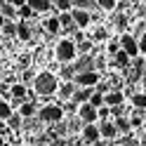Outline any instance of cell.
<instances>
[{
    "label": "cell",
    "instance_id": "18",
    "mask_svg": "<svg viewBox=\"0 0 146 146\" xmlns=\"http://www.w3.org/2000/svg\"><path fill=\"white\" fill-rule=\"evenodd\" d=\"M0 14H3V19L7 21V19H14L17 17V10L12 5H7V3H0Z\"/></svg>",
    "mask_w": 146,
    "mask_h": 146
},
{
    "label": "cell",
    "instance_id": "33",
    "mask_svg": "<svg viewBox=\"0 0 146 146\" xmlns=\"http://www.w3.org/2000/svg\"><path fill=\"white\" fill-rule=\"evenodd\" d=\"M3 33H5V35H17V24L5 21V24H3Z\"/></svg>",
    "mask_w": 146,
    "mask_h": 146
},
{
    "label": "cell",
    "instance_id": "41",
    "mask_svg": "<svg viewBox=\"0 0 146 146\" xmlns=\"http://www.w3.org/2000/svg\"><path fill=\"white\" fill-rule=\"evenodd\" d=\"M73 73H76L73 66H66V68H64V78H73Z\"/></svg>",
    "mask_w": 146,
    "mask_h": 146
},
{
    "label": "cell",
    "instance_id": "23",
    "mask_svg": "<svg viewBox=\"0 0 146 146\" xmlns=\"http://www.w3.org/2000/svg\"><path fill=\"white\" fill-rule=\"evenodd\" d=\"M132 104H134V108H141V111H144V108H146V94L144 92H134L132 94Z\"/></svg>",
    "mask_w": 146,
    "mask_h": 146
},
{
    "label": "cell",
    "instance_id": "45",
    "mask_svg": "<svg viewBox=\"0 0 146 146\" xmlns=\"http://www.w3.org/2000/svg\"><path fill=\"white\" fill-rule=\"evenodd\" d=\"M73 146H85V144H83V141H76V144H73Z\"/></svg>",
    "mask_w": 146,
    "mask_h": 146
},
{
    "label": "cell",
    "instance_id": "6",
    "mask_svg": "<svg viewBox=\"0 0 146 146\" xmlns=\"http://www.w3.org/2000/svg\"><path fill=\"white\" fill-rule=\"evenodd\" d=\"M71 19H73V26H78V31H80V29H87V26H90L92 14H90L87 10H73L71 12Z\"/></svg>",
    "mask_w": 146,
    "mask_h": 146
},
{
    "label": "cell",
    "instance_id": "27",
    "mask_svg": "<svg viewBox=\"0 0 146 146\" xmlns=\"http://www.w3.org/2000/svg\"><path fill=\"white\" fill-rule=\"evenodd\" d=\"M113 26H115L118 31H125V29H127V17H125V14H115V17H113Z\"/></svg>",
    "mask_w": 146,
    "mask_h": 146
},
{
    "label": "cell",
    "instance_id": "39",
    "mask_svg": "<svg viewBox=\"0 0 146 146\" xmlns=\"http://www.w3.org/2000/svg\"><path fill=\"white\" fill-rule=\"evenodd\" d=\"M33 78H35V73H33V71H26V73H24V83H21V85L26 87V85H29V83H31Z\"/></svg>",
    "mask_w": 146,
    "mask_h": 146
},
{
    "label": "cell",
    "instance_id": "43",
    "mask_svg": "<svg viewBox=\"0 0 146 146\" xmlns=\"http://www.w3.org/2000/svg\"><path fill=\"white\" fill-rule=\"evenodd\" d=\"M3 24H5V19H3V14H0V29H3Z\"/></svg>",
    "mask_w": 146,
    "mask_h": 146
},
{
    "label": "cell",
    "instance_id": "20",
    "mask_svg": "<svg viewBox=\"0 0 146 146\" xmlns=\"http://www.w3.org/2000/svg\"><path fill=\"white\" fill-rule=\"evenodd\" d=\"M45 29H47V33H59L61 31V26H59V19H57V17H50V19L47 21H45Z\"/></svg>",
    "mask_w": 146,
    "mask_h": 146
},
{
    "label": "cell",
    "instance_id": "46",
    "mask_svg": "<svg viewBox=\"0 0 146 146\" xmlns=\"http://www.w3.org/2000/svg\"><path fill=\"white\" fill-rule=\"evenodd\" d=\"M0 92H3V87H0Z\"/></svg>",
    "mask_w": 146,
    "mask_h": 146
},
{
    "label": "cell",
    "instance_id": "17",
    "mask_svg": "<svg viewBox=\"0 0 146 146\" xmlns=\"http://www.w3.org/2000/svg\"><path fill=\"white\" fill-rule=\"evenodd\" d=\"M57 19H59V26L64 31H71L73 29V19H71V12H61V14H57Z\"/></svg>",
    "mask_w": 146,
    "mask_h": 146
},
{
    "label": "cell",
    "instance_id": "26",
    "mask_svg": "<svg viewBox=\"0 0 146 146\" xmlns=\"http://www.w3.org/2000/svg\"><path fill=\"white\" fill-rule=\"evenodd\" d=\"M17 17H21V21H26V19H31L33 17V10L29 5H21V7H17Z\"/></svg>",
    "mask_w": 146,
    "mask_h": 146
},
{
    "label": "cell",
    "instance_id": "38",
    "mask_svg": "<svg viewBox=\"0 0 146 146\" xmlns=\"http://www.w3.org/2000/svg\"><path fill=\"white\" fill-rule=\"evenodd\" d=\"M50 146H68V141L64 139V137H54V139L50 141Z\"/></svg>",
    "mask_w": 146,
    "mask_h": 146
},
{
    "label": "cell",
    "instance_id": "9",
    "mask_svg": "<svg viewBox=\"0 0 146 146\" xmlns=\"http://www.w3.org/2000/svg\"><path fill=\"white\" fill-rule=\"evenodd\" d=\"M99 139V125L92 123V125H85L83 127V141L85 144H94Z\"/></svg>",
    "mask_w": 146,
    "mask_h": 146
},
{
    "label": "cell",
    "instance_id": "31",
    "mask_svg": "<svg viewBox=\"0 0 146 146\" xmlns=\"http://www.w3.org/2000/svg\"><path fill=\"white\" fill-rule=\"evenodd\" d=\"M106 52L111 54V57H115V54L120 52V42H118V40H108V45H106Z\"/></svg>",
    "mask_w": 146,
    "mask_h": 146
},
{
    "label": "cell",
    "instance_id": "42",
    "mask_svg": "<svg viewBox=\"0 0 146 146\" xmlns=\"http://www.w3.org/2000/svg\"><path fill=\"white\" fill-rule=\"evenodd\" d=\"M141 87H144V94H146V73L141 76Z\"/></svg>",
    "mask_w": 146,
    "mask_h": 146
},
{
    "label": "cell",
    "instance_id": "8",
    "mask_svg": "<svg viewBox=\"0 0 146 146\" xmlns=\"http://www.w3.org/2000/svg\"><path fill=\"white\" fill-rule=\"evenodd\" d=\"M123 102H125V94H123V92L111 90V92L104 94V106H106V108H118V106H123Z\"/></svg>",
    "mask_w": 146,
    "mask_h": 146
},
{
    "label": "cell",
    "instance_id": "22",
    "mask_svg": "<svg viewBox=\"0 0 146 146\" xmlns=\"http://www.w3.org/2000/svg\"><path fill=\"white\" fill-rule=\"evenodd\" d=\"M10 92H12L14 99H21V102H24V97H26V87H24L21 83H14V85L10 87Z\"/></svg>",
    "mask_w": 146,
    "mask_h": 146
},
{
    "label": "cell",
    "instance_id": "16",
    "mask_svg": "<svg viewBox=\"0 0 146 146\" xmlns=\"http://www.w3.org/2000/svg\"><path fill=\"white\" fill-rule=\"evenodd\" d=\"M113 127H115V132H123V134H125V132H130V130H132V125H130V118H123V115H120V118H115Z\"/></svg>",
    "mask_w": 146,
    "mask_h": 146
},
{
    "label": "cell",
    "instance_id": "34",
    "mask_svg": "<svg viewBox=\"0 0 146 146\" xmlns=\"http://www.w3.org/2000/svg\"><path fill=\"white\" fill-rule=\"evenodd\" d=\"M108 115H111V108H106V106H102V108H97V120H108Z\"/></svg>",
    "mask_w": 146,
    "mask_h": 146
},
{
    "label": "cell",
    "instance_id": "37",
    "mask_svg": "<svg viewBox=\"0 0 146 146\" xmlns=\"http://www.w3.org/2000/svg\"><path fill=\"white\" fill-rule=\"evenodd\" d=\"M137 45H139V52H144V54H146V31L139 35V38H137Z\"/></svg>",
    "mask_w": 146,
    "mask_h": 146
},
{
    "label": "cell",
    "instance_id": "44",
    "mask_svg": "<svg viewBox=\"0 0 146 146\" xmlns=\"http://www.w3.org/2000/svg\"><path fill=\"white\" fill-rule=\"evenodd\" d=\"M0 146H5V139H3V134H0Z\"/></svg>",
    "mask_w": 146,
    "mask_h": 146
},
{
    "label": "cell",
    "instance_id": "30",
    "mask_svg": "<svg viewBox=\"0 0 146 146\" xmlns=\"http://www.w3.org/2000/svg\"><path fill=\"white\" fill-rule=\"evenodd\" d=\"M54 7H57L59 14H61V12H68L73 5H71V0H54Z\"/></svg>",
    "mask_w": 146,
    "mask_h": 146
},
{
    "label": "cell",
    "instance_id": "15",
    "mask_svg": "<svg viewBox=\"0 0 146 146\" xmlns=\"http://www.w3.org/2000/svg\"><path fill=\"white\" fill-rule=\"evenodd\" d=\"M130 61H132V59H130V57H127V54L120 50V52H118L115 57H113V66H115V68H127V66H130Z\"/></svg>",
    "mask_w": 146,
    "mask_h": 146
},
{
    "label": "cell",
    "instance_id": "19",
    "mask_svg": "<svg viewBox=\"0 0 146 146\" xmlns=\"http://www.w3.org/2000/svg\"><path fill=\"white\" fill-rule=\"evenodd\" d=\"M17 35H19L21 40H31V29L26 26V21H19V24H17Z\"/></svg>",
    "mask_w": 146,
    "mask_h": 146
},
{
    "label": "cell",
    "instance_id": "24",
    "mask_svg": "<svg viewBox=\"0 0 146 146\" xmlns=\"http://www.w3.org/2000/svg\"><path fill=\"white\" fill-rule=\"evenodd\" d=\"M10 115H12V106H10V102H3V99H0V120H7Z\"/></svg>",
    "mask_w": 146,
    "mask_h": 146
},
{
    "label": "cell",
    "instance_id": "21",
    "mask_svg": "<svg viewBox=\"0 0 146 146\" xmlns=\"http://www.w3.org/2000/svg\"><path fill=\"white\" fill-rule=\"evenodd\" d=\"M87 104L92 106L94 111H97V108H102V106H104V94H102V92H92V97H90Z\"/></svg>",
    "mask_w": 146,
    "mask_h": 146
},
{
    "label": "cell",
    "instance_id": "10",
    "mask_svg": "<svg viewBox=\"0 0 146 146\" xmlns=\"http://www.w3.org/2000/svg\"><path fill=\"white\" fill-rule=\"evenodd\" d=\"M78 115H80V120H85L87 125H92L94 120H97V111L90 104H80V108H78Z\"/></svg>",
    "mask_w": 146,
    "mask_h": 146
},
{
    "label": "cell",
    "instance_id": "5",
    "mask_svg": "<svg viewBox=\"0 0 146 146\" xmlns=\"http://www.w3.org/2000/svg\"><path fill=\"white\" fill-rule=\"evenodd\" d=\"M118 42H120V50H123L130 59H137V57H139V45H137V38H134L132 33H123V38L118 40Z\"/></svg>",
    "mask_w": 146,
    "mask_h": 146
},
{
    "label": "cell",
    "instance_id": "1",
    "mask_svg": "<svg viewBox=\"0 0 146 146\" xmlns=\"http://www.w3.org/2000/svg\"><path fill=\"white\" fill-rule=\"evenodd\" d=\"M57 87H59L57 76L50 73V71H42V73H38V76L33 78V90L40 97H52L54 92H57Z\"/></svg>",
    "mask_w": 146,
    "mask_h": 146
},
{
    "label": "cell",
    "instance_id": "35",
    "mask_svg": "<svg viewBox=\"0 0 146 146\" xmlns=\"http://www.w3.org/2000/svg\"><path fill=\"white\" fill-rule=\"evenodd\" d=\"M71 5H78L76 10H85V7L94 5V0H71Z\"/></svg>",
    "mask_w": 146,
    "mask_h": 146
},
{
    "label": "cell",
    "instance_id": "28",
    "mask_svg": "<svg viewBox=\"0 0 146 146\" xmlns=\"http://www.w3.org/2000/svg\"><path fill=\"white\" fill-rule=\"evenodd\" d=\"M90 50H92V40H83V42L76 45V54H83V57H85Z\"/></svg>",
    "mask_w": 146,
    "mask_h": 146
},
{
    "label": "cell",
    "instance_id": "29",
    "mask_svg": "<svg viewBox=\"0 0 146 146\" xmlns=\"http://www.w3.org/2000/svg\"><path fill=\"white\" fill-rule=\"evenodd\" d=\"M7 125H10L12 130H19V127H21V115L19 113H12L10 118H7Z\"/></svg>",
    "mask_w": 146,
    "mask_h": 146
},
{
    "label": "cell",
    "instance_id": "2",
    "mask_svg": "<svg viewBox=\"0 0 146 146\" xmlns=\"http://www.w3.org/2000/svg\"><path fill=\"white\" fill-rule=\"evenodd\" d=\"M54 57H57L59 61H64V64L73 61L78 57V54H76V42H73V40H59V45L54 47Z\"/></svg>",
    "mask_w": 146,
    "mask_h": 146
},
{
    "label": "cell",
    "instance_id": "7",
    "mask_svg": "<svg viewBox=\"0 0 146 146\" xmlns=\"http://www.w3.org/2000/svg\"><path fill=\"white\" fill-rule=\"evenodd\" d=\"M130 66H132V68H130V73H127V80H130V83H134V80H141L144 68H146V61L137 57L134 61H130Z\"/></svg>",
    "mask_w": 146,
    "mask_h": 146
},
{
    "label": "cell",
    "instance_id": "36",
    "mask_svg": "<svg viewBox=\"0 0 146 146\" xmlns=\"http://www.w3.org/2000/svg\"><path fill=\"white\" fill-rule=\"evenodd\" d=\"M108 38V31L104 29V26H99V29L94 31V40H106Z\"/></svg>",
    "mask_w": 146,
    "mask_h": 146
},
{
    "label": "cell",
    "instance_id": "13",
    "mask_svg": "<svg viewBox=\"0 0 146 146\" xmlns=\"http://www.w3.org/2000/svg\"><path fill=\"white\" fill-rule=\"evenodd\" d=\"M118 132H115V127H113V123L111 120H104L102 125H99V137H106V139H113Z\"/></svg>",
    "mask_w": 146,
    "mask_h": 146
},
{
    "label": "cell",
    "instance_id": "3",
    "mask_svg": "<svg viewBox=\"0 0 146 146\" xmlns=\"http://www.w3.org/2000/svg\"><path fill=\"white\" fill-rule=\"evenodd\" d=\"M40 120L42 123H61L64 120V108L61 106H54V104H47L40 108Z\"/></svg>",
    "mask_w": 146,
    "mask_h": 146
},
{
    "label": "cell",
    "instance_id": "32",
    "mask_svg": "<svg viewBox=\"0 0 146 146\" xmlns=\"http://www.w3.org/2000/svg\"><path fill=\"white\" fill-rule=\"evenodd\" d=\"M94 3L102 7V10H106V12H111V10H115V0H94Z\"/></svg>",
    "mask_w": 146,
    "mask_h": 146
},
{
    "label": "cell",
    "instance_id": "40",
    "mask_svg": "<svg viewBox=\"0 0 146 146\" xmlns=\"http://www.w3.org/2000/svg\"><path fill=\"white\" fill-rule=\"evenodd\" d=\"M7 5H12L14 10H17V7H21V5H26V0H7Z\"/></svg>",
    "mask_w": 146,
    "mask_h": 146
},
{
    "label": "cell",
    "instance_id": "12",
    "mask_svg": "<svg viewBox=\"0 0 146 146\" xmlns=\"http://www.w3.org/2000/svg\"><path fill=\"white\" fill-rule=\"evenodd\" d=\"M26 5L33 10V14H38V12H47L50 7H52L50 0H26Z\"/></svg>",
    "mask_w": 146,
    "mask_h": 146
},
{
    "label": "cell",
    "instance_id": "4",
    "mask_svg": "<svg viewBox=\"0 0 146 146\" xmlns=\"http://www.w3.org/2000/svg\"><path fill=\"white\" fill-rule=\"evenodd\" d=\"M73 85L83 87V90H92L94 85H99V73L97 71H87V73H78L73 78Z\"/></svg>",
    "mask_w": 146,
    "mask_h": 146
},
{
    "label": "cell",
    "instance_id": "25",
    "mask_svg": "<svg viewBox=\"0 0 146 146\" xmlns=\"http://www.w3.org/2000/svg\"><path fill=\"white\" fill-rule=\"evenodd\" d=\"M73 92H76V85H73V83H64V85H61V90H59L61 99H68V97H73Z\"/></svg>",
    "mask_w": 146,
    "mask_h": 146
},
{
    "label": "cell",
    "instance_id": "11",
    "mask_svg": "<svg viewBox=\"0 0 146 146\" xmlns=\"http://www.w3.org/2000/svg\"><path fill=\"white\" fill-rule=\"evenodd\" d=\"M92 92L94 90H83V87H76V92H73V97H71V102L73 104H87L90 102V97H92Z\"/></svg>",
    "mask_w": 146,
    "mask_h": 146
},
{
    "label": "cell",
    "instance_id": "14",
    "mask_svg": "<svg viewBox=\"0 0 146 146\" xmlns=\"http://www.w3.org/2000/svg\"><path fill=\"white\" fill-rule=\"evenodd\" d=\"M19 115H21V118H33V115H35V106H33L31 102H26V99L19 102Z\"/></svg>",
    "mask_w": 146,
    "mask_h": 146
}]
</instances>
